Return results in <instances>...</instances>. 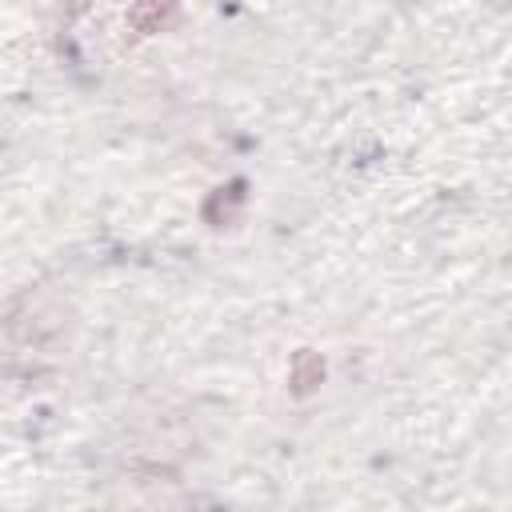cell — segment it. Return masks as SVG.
Wrapping results in <instances>:
<instances>
[{
	"instance_id": "7a4b0ae2",
	"label": "cell",
	"mask_w": 512,
	"mask_h": 512,
	"mask_svg": "<svg viewBox=\"0 0 512 512\" xmlns=\"http://www.w3.org/2000/svg\"><path fill=\"white\" fill-rule=\"evenodd\" d=\"M164 20H172V8H156V4H148V8H136V12H132L136 32H156Z\"/></svg>"
},
{
	"instance_id": "6da1fadb",
	"label": "cell",
	"mask_w": 512,
	"mask_h": 512,
	"mask_svg": "<svg viewBox=\"0 0 512 512\" xmlns=\"http://www.w3.org/2000/svg\"><path fill=\"white\" fill-rule=\"evenodd\" d=\"M324 380V360L316 356V352H296V360H292V388L304 396V392H312L316 384Z\"/></svg>"
}]
</instances>
